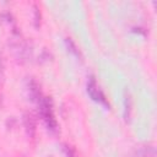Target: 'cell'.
Listing matches in <instances>:
<instances>
[{
	"mask_svg": "<svg viewBox=\"0 0 157 157\" xmlns=\"http://www.w3.org/2000/svg\"><path fill=\"white\" fill-rule=\"evenodd\" d=\"M36 102L38 104L39 115H40L43 123L45 124V128L52 134H56L58 130H59V124H58V120H56L55 114H54V110H53L52 101L48 97H44L43 94H40L36 99Z\"/></svg>",
	"mask_w": 157,
	"mask_h": 157,
	"instance_id": "1",
	"label": "cell"
},
{
	"mask_svg": "<svg viewBox=\"0 0 157 157\" xmlns=\"http://www.w3.org/2000/svg\"><path fill=\"white\" fill-rule=\"evenodd\" d=\"M87 93L94 102L101 103L104 107H109V103H108V101L105 98V94L103 93V91L101 90L99 85L97 83V81H96V78L93 76H91L88 78V81H87Z\"/></svg>",
	"mask_w": 157,
	"mask_h": 157,
	"instance_id": "2",
	"label": "cell"
},
{
	"mask_svg": "<svg viewBox=\"0 0 157 157\" xmlns=\"http://www.w3.org/2000/svg\"><path fill=\"white\" fill-rule=\"evenodd\" d=\"M23 121H25V126H26V131H27L28 136L33 137L34 132H36V120H34L33 115L31 113H26Z\"/></svg>",
	"mask_w": 157,
	"mask_h": 157,
	"instance_id": "3",
	"label": "cell"
},
{
	"mask_svg": "<svg viewBox=\"0 0 157 157\" xmlns=\"http://www.w3.org/2000/svg\"><path fill=\"white\" fill-rule=\"evenodd\" d=\"M135 157H156V151L153 147H145L140 150Z\"/></svg>",
	"mask_w": 157,
	"mask_h": 157,
	"instance_id": "4",
	"label": "cell"
},
{
	"mask_svg": "<svg viewBox=\"0 0 157 157\" xmlns=\"http://www.w3.org/2000/svg\"><path fill=\"white\" fill-rule=\"evenodd\" d=\"M65 42H66V45H67V48H69V50L72 53V54H75L76 56H81V54H80V50L77 49V47L75 45V43L70 39V38H66L65 39Z\"/></svg>",
	"mask_w": 157,
	"mask_h": 157,
	"instance_id": "5",
	"label": "cell"
},
{
	"mask_svg": "<svg viewBox=\"0 0 157 157\" xmlns=\"http://www.w3.org/2000/svg\"><path fill=\"white\" fill-rule=\"evenodd\" d=\"M65 156L66 157H77L75 151L71 147H69V146H65Z\"/></svg>",
	"mask_w": 157,
	"mask_h": 157,
	"instance_id": "6",
	"label": "cell"
}]
</instances>
